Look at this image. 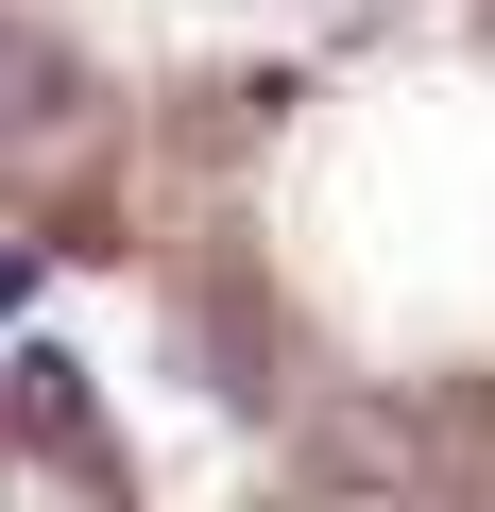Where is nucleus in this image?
<instances>
[{"label": "nucleus", "mask_w": 495, "mask_h": 512, "mask_svg": "<svg viewBox=\"0 0 495 512\" xmlns=\"http://www.w3.org/2000/svg\"><path fill=\"white\" fill-rule=\"evenodd\" d=\"M18 427L86 444V359H69V342H35V359H18Z\"/></svg>", "instance_id": "nucleus-1"}, {"label": "nucleus", "mask_w": 495, "mask_h": 512, "mask_svg": "<svg viewBox=\"0 0 495 512\" xmlns=\"http://www.w3.org/2000/svg\"><path fill=\"white\" fill-rule=\"evenodd\" d=\"M0 120H52V52L35 35H0Z\"/></svg>", "instance_id": "nucleus-2"}, {"label": "nucleus", "mask_w": 495, "mask_h": 512, "mask_svg": "<svg viewBox=\"0 0 495 512\" xmlns=\"http://www.w3.org/2000/svg\"><path fill=\"white\" fill-rule=\"evenodd\" d=\"M0 308H35V256H0Z\"/></svg>", "instance_id": "nucleus-3"}]
</instances>
